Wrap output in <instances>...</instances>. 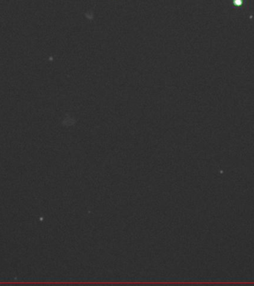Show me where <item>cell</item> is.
Listing matches in <instances>:
<instances>
[{"label":"cell","instance_id":"cell-1","mask_svg":"<svg viewBox=\"0 0 254 286\" xmlns=\"http://www.w3.org/2000/svg\"><path fill=\"white\" fill-rule=\"evenodd\" d=\"M244 0H233V8L234 7H241L244 4Z\"/></svg>","mask_w":254,"mask_h":286}]
</instances>
